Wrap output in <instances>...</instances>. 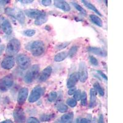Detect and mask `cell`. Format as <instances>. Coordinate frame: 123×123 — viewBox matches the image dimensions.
<instances>
[{
  "instance_id": "6da1fadb",
  "label": "cell",
  "mask_w": 123,
  "mask_h": 123,
  "mask_svg": "<svg viewBox=\"0 0 123 123\" xmlns=\"http://www.w3.org/2000/svg\"><path fill=\"white\" fill-rule=\"evenodd\" d=\"M30 50L33 55L39 57L44 52L45 45L41 41H35L30 44Z\"/></svg>"
},
{
  "instance_id": "7a4b0ae2",
  "label": "cell",
  "mask_w": 123,
  "mask_h": 123,
  "mask_svg": "<svg viewBox=\"0 0 123 123\" xmlns=\"http://www.w3.org/2000/svg\"><path fill=\"white\" fill-rule=\"evenodd\" d=\"M6 14L10 15L11 17L15 18L19 22L20 24L22 25L25 24V17L24 15V12L22 10L17 8H6L5 10Z\"/></svg>"
},
{
  "instance_id": "3957f363",
  "label": "cell",
  "mask_w": 123,
  "mask_h": 123,
  "mask_svg": "<svg viewBox=\"0 0 123 123\" xmlns=\"http://www.w3.org/2000/svg\"><path fill=\"white\" fill-rule=\"evenodd\" d=\"M39 66L38 65H34L28 70L24 76V81L25 83L30 84L31 83L37 78L39 72Z\"/></svg>"
},
{
  "instance_id": "277c9868",
  "label": "cell",
  "mask_w": 123,
  "mask_h": 123,
  "mask_svg": "<svg viewBox=\"0 0 123 123\" xmlns=\"http://www.w3.org/2000/svg\"><path fill=\"white\" fill-rule=\"evenodd\" d=\"M21 44L20 41L15 38H13L10 40L6 47V53L9 55H13L17 54L20 49Z\"/></svg>"
},
{
  "instance_id": "5b68a950",
  "label": "cell",
  "mask_w": 123,
  "mask_h": 123,
  "mask_svg": "<svg viewBox=\"0 0 123 123\" xmlns=\"http://www.w3.org/2000/svg\"><path fill=\"white\" fill-rule=\"evenodd\" d=\"M14 79L11 74L4 76L0 80V91L6 92L13 85Z\"/></svg>"
},
{
  "instance_id": "8992f818",
  "label": "cell",
  "mask_w": 123,
  "mask_h": 123,
  "mask_svg": "<svg viewBox=\"0 0 123 123\" xmlns=\"http://www.w3.org/2000/svg\"><path fill=\"white\" fill-rule=\"evenodd\" d=\"M78 80L81 83H85L88 78V71L87 68L84 62L81 61L79 65L78 72L77 73Z\"/></svg>"
},
{
  "instance_id": "52a82bcc",
  "label": "cell",
  "mask_w": 123,
  "mask_h": 123,
  "mask_svg": "<svg viewBox=\"0 0 123 123\" xmlns=\"http://www.w3.org/2000/svg\"><path fill=\"white\" fill-rule=\"evenodd\" d=\"M18 67L23 70H26L30 67L31 64V59L27 55L22 54L18 55L16 59Z\"/></svg>"
},
{
  "instance_id": "ba28073f",
  "label": "cell",
  "mask_w": 123,
  "mask_h": 123,
  "mask_svg": "<svg viewBox=\"0 0 123 123\" xmlns=\"http://www.w3.org/2000/svg\"><path fill=\"white\" fill-rule=\"evenodd\" d=\"M43 92V89L42 87H41L39 86L35 87L32 90L30 95L29 98H28L29 102L34 103V102L38 101L42 95Z\"/></svg>"
},
{
  "instance_id": "9c48e42d",
  "label": "cell",
  "mask_w": 123,
  "mask_h": 123,
  "mask_svg": "<svg viewBox=\"0 0 123 123\" xmlns=\"http://www.w3.org/2000/svg\"><path fill=\"white\" fill-rule=\"evenodd\" d=\"M14 119L16 123H24L25 122V116L21 108H17L14 110Z\"/></svg>"
},
{
  "instance_id": "30bf717a",
  "label": "cell",
  "mask_w": 123,
  "mask_h": 123,
  "mask_svg": "<svg viewBox=\"0 0 123 123\" xmlns=\"http://www.w3.org/2000/svg\"><path fill=\"white\" fill-rule=\"evenodd\" d=\"M15 65V60L12 56H7L4 58L1 62V67L6 70L12 68Z\"/></svg>"
},
{
  "instance_id": "8fae6325",
  "label": "cell",
  "mask_w": 123,
  "mask_h": 123,
  "mask_svg": "<svg viewBox=\"0 0 123 123\" xmlns=\"http://www.w3.org/2000/svg\"><path fill=\"white\" fill-rule=\"evenodd\" d=\"M28 95V89L27 87H23L20 90L17 97V102L19 105H23L25 102Z\"/></svg>"
},
{
  "instance_id": "7c38bea8",
  "label": "cell",
  "mask_w": 123,
  "mask_h": 123,
  "mask_svg": "<svg viewBox=\"0 0 123 123\" xmlns=\"http://www.w3.org/2000/svg\"><path fill=\"white\" fill-rule=\"evenodd\" d=\"M24 12L28 17H30L31 18H37L41 15L46 14V13L42 11H39L38 9H34L25 10Z\"/></svg>"
},
{
  "instance_id": "4fadbf2b",
  "label": "cell",
  "mask_w": 123,
  "mask_h": 123,
  "mask_svg": "<svg viewBox=\"0 0 123 123\" xmlns=\"http://www.w3.org/2000/svg\"><path fill=\"white\" fill-rule=\"evenodd\" d=\"M52 68L50 66H48L46 68L44 69L41 73L39 77V81L41 82H44L46 81L50 77V74L52 73Z\"/></svg>"
},
{
  "instance_id": "5bb4252c",
  "label": "cell",
  "mask_w": 123,
  "mask_h": 123,
  "mask_svg": "<svg viewBox=\"0 0 123 123\" xmlns=\"http://www.w3.org/2000/svg\"><path fill=\"white\" fill-rule=\"evenodd\" d=\"M54 6L57 8L60 9L63 11L68 12L71 9L70 6L68 3H67L64 1H61V0H56L54 1Z\"/></svg>"
},
{
  "instance_id": "9a60e30c",
  "label": "cell",
  "mask_w": 123,
  "mask_h": 123,
  "mask_svg": "<svg viewBox=\"0 0 123 123\" xmlns=\"http://www.w3.org/2000/svg\"><path fill=\"white\" fill-rule=\"evenodd\" d=\"M1 27L3 31L6 35H9L12 32V27L11 24V23H10L8 20L5 19L3 20L1 24Z\"/></svg>"
},
{
  "instance_id": "2e32d148",
  "label": "cell",
  "mask_w": 123,
  "mask_h": 123,
  "mask_svg": "<svg viewBox=\"0 0 123 123\" xmlns=\"http://www.w3.org/2000/svg\"><path fill=\"white\" fill-rule=\"evenodd\" d=\"M78 77L77 73H72L71 74H70L68 80L67 86L68 88L73 87L76 85V84L78 83Z\"/></svg>"
},
{
  "instance_id": "e0dca14e",
  "label": "cell",
  "mask_w": 123,
  "mask_h": 123,
  "mask_svg": "<svg viewBox=\"0 0 123 123\" xmlns=\"http://www.w3.org/2000/svg\"><path fill=\"white\" fill-rule=\"evenodd\" d=\"M73 113H68L65 114L60 117V119H58L57 121H56L55 123H67L73 119Z\"/></svg>"
},
{
  "instance_id": "ac0fdd59",
  "label": "cell",
  "mask_w": 123,
  "mask_h": 123,
  "mask_svg": "<svg viewBox=\"0 0 123 123\" xmlns=\"http://www.w3.org/2000/svg\"><path fill=\"white\" fill-rule=\"evenodd\" d=\"M88 51L90 52L94 53L96 55L102 56V57H105L106 55V53L104 49H101L99 48H95V47H90L88 49Z\"/></svg>"
},
{
  "instance_id": "d6986e66",
  "label": "cell",
  "mask_w": 123,
  "mask_h": 123,
  "mask_svg": "<svg viewBox=\"0 0 123 123\" xmlns=\"http://www.w3.org/2000/svg\"><path fill=\"white\" fill-rule=\"evenodd\" d=\"M90 107H94L96 105V91L94 89H91L90 90Z\"/></svg>"
},
{
  "instance_id": "ffe728a7",
  "label": "cell",
  "mask_w": 123,
  "mask_h": 123,
  "mask_svg": "<svg viewBox=\"0 0 123 123\" xmlns=\"http://www.w3.org/2000/svg\"><path fill=\"white\" fill-rule=\"evenodd\" d=\"M90 18H91V21L95 24L96 25L100 27H102L103 26V22L101 18L98 16L95 15L94 14H91L90 15Z\"/></svg>"
},
{
  "instance_id": "44dd1931",
  "label": "cell",
  "mask_w": 123,
  "mask_h": 123,
  "mask_svg": "<svg viewBox=\"0 0 123 123\" xmlns=\"http://www.w3.org/2000/svg\"><path fill=\"white\" fill-rule=\"evenodd\" d=\"M68 53L67 52H61L56 54L54 57V60L57 62H60L64 60L67 57Z\"/></svg>"
},
{
  "instance_id": "7402d4cb",
  "label": "cell",
  "mask_w": 123,
  "mask_h": 123,
  "mask_svg": "<svg viewBox=\"0 0 123 123\" xmlns=\"http://www.w3.org/2000/svg\"><path fill=\"white\" fill-rule=\"evenodd\" d=\"M48 20V17L46 14H44V15H41L38 18H36L35 21V24L37 25H41L46 23Z\"/></svg>"
},
{
  "instance_id": "603a6c76",
  "label": "cell",
  "mask_w": 123,
  "mask_h": 123,
  "mask_svg": "<svg viewBox=\"0 0 123 123\" xmlns=\"http://www.w3.org/2000/svg\"><path fill=\"white\" fill-rule=\"evenodd\" d=\"M82 2L83 3V4L85 5V6H86L87 7L88 9H89L92 10V11H94V12H95L96 14H98L99 15H102V14H100V12H99V11H98L97 9L96 8V7H95V6L93 5V4H92V3H91L90 2H88L87 1H82Z\"/></svg>"
},
{
  "instance_id": "cb8c5ba5",
  "label": "cell",
  "mask_w": 123,
  "mask_h": 123,
  "mask_svg": "<svg viewBox=\"0 0 123 123\" xmlns=\"http://www.w3.org/2000/svg\"><path fill=\"white\" fill-rule=\"evenodd\" d=\"M94 90H95V91H97V93H98L100 96H104V95H105V91H104V89L102 88V87L101 86L100 84L99 83H94Z\"/></svg>"
},
{
  "instance_id": "d4e9b609",
  "label": "cell",
  "mask_w": 123,
  "mask_h": 123,
  "mask_svg": "<svg viewBox=\"0 0 123 123\" xmlns=\"http://www.w3.org/2000/svg\"><path fill=\"white\" fill-rule=\"evenodd\" d=\"M87 95L86 92L85 91L81 94V104L82 106H86L87 104Z\"/></svg>"
},
{
  "instance_id": "484cf974",
  "label": "cell",
  "mask_w": 123,
  "mask_h": 123,
  "mask_svg": "<svg viewBox=\"0 0 123 123\" xmlns=\"http://www.w3.org/2000/svg\"><path fill=\"white\" fill-rule=\"evenodd\" d=\"M78 47L77 46H73L71 49L69 50L68 53V55L70 57H73V56L76 54V52H78Z\"/></svg>"
},
{
  "instance_id": "4316f807",
  "label": "cell",
  "mask_w": 123,
  "mask_h": 123,
  "mask_svg": "<svg viewBox=\"0 0 123 123\" xmlns=\"http://www.w3.org/2000/svg\"><path fill=\"white\" fill-rule=\"evenodd\" d=\"M72 4H73V5L74 6V7H75V8L78 11H80V12L82 13V14H84V15H86V10L84 9L83 7H81L80 5H79L78 3H75V2H73V3H72Z\"/></svg>"
},
{
  "instance_id": "83f0119b",
  "label": "cell",
  "mask_w": 123,
  "mask_h": 123,
  "mask_svg": "<svg viewBox=\"0 0 123 123\" xmlns=\"http://www.w3.org/2000/svg\"><path fill=\"white\" fill-rule=\"evenodd\" d=\"M57 109L60 113H65L68 110V106L64 104H60L57 107Z\"/></svg>"
},
{
  "instance_id": "f1b7e54d",
  "label": "cell",
  "mask_w": 123,
  "mask_h": 123,
  "mask_svg": "<svg viewBox=\"0 0 123 123\" xmlns=\"http://www.w3.org/2000/svg\"><path fill=\"white\" fill-rule=\"evenodd\" d=\"M57 97V94L55 92H51L48 96V100L50 102H54Z\"/></svg>"
},
{
  "instance_id": "f546056e",
  "label": "cell",
  "mask_w": 123,
  "mask_h": 123,
  "mask_svg": "<svg viewBox=\"0 0 123 123\" xmlns=\"http://www.w3.org/2000/svg\"><path fill=\"white\" fill-rule=\"evenodd\" d=\"M36 33V31L35 30L33 29H29V30H25L24 31V34L25 35V36H27V37H33V35H35V34Z\"/></svg>"
},
{
  "instance_id": "4dcf8cb0",
  "label": "cell",
  "mask_w": 123,
  "mask_h": 123,
  "mask_svg": "<svg viewBox=\"0 0 123 123\" xmlns=\"http://www.w3.org/2000/svg\"><path fill=\"white\" fill-rule=\"evenodd\" d=\"M67 104L70 107H75L77 105V101H76L74 98H68L67 100Z\"/></svg>"
},
{
  "instance_id": "1f68e13d",
  "label": "cell",
  "mask_w": 123,
  "mask_h": 123,
  "mask_svg": "<svg viewBox=\"0 0 123 123\" xmlns=\"http://www.w3.org/2000/svg\"><path fill=\"white\" fill-rule=\"evenodd\" d=\"M81 97V90H77L74 92V93L73 94V97H74V99L76 101L79 100H80Z\"/></svg>"
},
{
  "instance_id": "d6a6232c",
  "label": "cell",
  "mask_w": 123,
  "mask_h": 123,
  "mask_svg": "<svg viewBox=\"0 0 123 123\" xmlns=\"http://www.w3.org/2000/svg\"><path fill=\"white\" fill-rule=\"evenodd\" d=\"M70 44V43H60L59 44L57 45L56 46V49H58V50H60V49H63L64 48H67L68 45Z\"/></svg>"
},
{
  "instance_id": "836d02e7",
  "label": "cell",
  "mask_w": 123,
  "mask_h": 123,
  "mask_svg": "<svg viewBox=\"0 0 123 123\" xmlns=\"http://www.w3.org/2000/svg\"><path fill=\"white\" fill-rule=\"evenodd\" d=\"M52 117V115H43L41 116L40 119L41 121H48L50 120Z\"/></svg>"
},
{
  "instance_id": "e575fe53",
  "label": "cell",
  "mask_w": 123,
  "mask_h": 123,
  "mask_svg": "<svg viewBox=\"0 0 123 123\" xmlns=\"http://www.w3.org/2000/svg\"><path fill=\"white\" fill-rule=\"evenodd\" d=\"M89 60L91 63H92V65H94L95 66H97L98 65V62L97 59L95 57H94V56H90L89 57Z\"/></svg>"
},
{
  "instance_id": "d590c367",
  "label": "cell",
  "mask_w": 123,
  "mask_h": 123,
  "mask_svg": "<svg viewBox=\"0 0 123 123\" xmlns=\"http://www.w3.org/2000/svg\"><path fill=\"white\" fill-rule=\"evenodd\" d=\"M27 123H40L38 119H37L36 117H30L27 120Z\"/></svg>"
},
{
  "instance_id": "8d00e7d4",
  "label": "cell",
  "mask_w": 123,
  "mask_h": 123,
  "mask_svg": "<svg viewBox=\"0 0 123 123\" xmlns=\"http://www.w3.org/2000/svg\"><path fill=\"white\" fill-rule=\"evenodd\" d=\"M51 3L52 1L50 0H43L41 1V3L43 6H49L51 4Z\"/></svg>"
},
{
  "instance_id": "74e56055",
  "label": "cell",
  "mask_w": 123,
  "mask_h": 123,
  "mask_svg": "<svg viewBox=\"0 0 123 123\" xmlns=\"http://www.w3.org/2000/svg\"><path fill=\"white\" fill-rule=\"evenodd\" d=\"M76 91V87H71V88H70V89H69L68 92V94H69V95H73V94L74 93V92Z\"/></svg>"
},
{
  "instance_id": "f35d334b",
  "label": "cell",
  "mask_w": 123,
  "mask_h": 123,
  "mask_svg": "<svg viewBox=\"0 0 123 123\" xmlns=\"http://www.w3.org/2000/svg\"><path fill=\"white\" fill-rule=\"evenodd\" d=\"M19 1L24 3V4H29V3H33V0H20Z\"/></svg>"
},
{
  "instance_id": "ab89813d",
  "label": "cell",
  "mask_w": 123,
  "mask_h": 123,
  "mask_svg": "<svg viewBox=\"0 0 123 123\" xmlns=\"http://www.w3.org/2000/svg\"><path fill=\"white\" fill-rule=\"evenodd\" d=\"M98 73H99V74H100L101 76H102V78H104L105 79V80H108V78H107V76H106L105 75V74H104V73H103V72H102V71H98Z\"/></svg>"
},
{
  "instance_id": "60d3db41",
  "label": "cell",
  "mask_w": 123,
  "mask_h": 123,
  "mask_svg": "<svg viewBox=\"0 0 123 123\" xmlns=\"http://www.w3.org/2000/svg\"><path fill=\"white\" fill-rule=\"evenodd\" d=\"M4 49H5L4 45H0V55H1L3 54V52H4Z\"/></svg>"
},
{
  "instance_id": "b9f144b4",
  "label": "cell",
  "mask_w": 123,
  "mask_h": 123,
  "mask_svg": "<svg viewBox=\"0 0 123 123\" xmlns=\"http://www.w3.org/2000/svg\"><path fill=\"white\" fill-rule=\"evenodd\" d=\"M98 123H104V117L102 115L100 116L99 119H98Z\"/></svg>"
},
{
  "instance_id": "7bdbcfd3",
  "label": "cell",
  "mask_w": 123,
  "mask_h": 123,
  "mask_svg": "<svg viewBox=\"0 0 123 123\" xmlns=\"http://www.w3.org/2000/svg\"><path fill=\"white\" fill-rule=\"evenodd\" d=\"M80 123H89V121L87 120V119H86V118H83V119H82L81 121H80Z\"/></svg>"
},
{
  "instance_id": "ee69618b",
  "label": "cell",
  "mask_w": 123,
  "mask_h": 123,
  "mask_svg": "<svg viewBox=\"0 0 123 123\" xmlns=\"http://www.w3.org/2000/svg\"><path fill=\"white\" fill-rule=\"evenodd\" d=\"M0 123H13V122L11 120H10V119H7V120H5L4 121L1 122Z\"/></svg>"
},
{
  "instance_id": "f6af8a7d",
  "label": "cell",
  "mask_w": 123,
  "mask_h": 123,
  "mask_svg": "<svg viewBox=\"0 0 123 123\" xmlns=\"http://www.w3.org/2000/svg\"><path fill=\"white\" fill-rule=\"evenodd\" d=\"M1 39H0V43H1Z\"/></svg>"
}]
</instances>
